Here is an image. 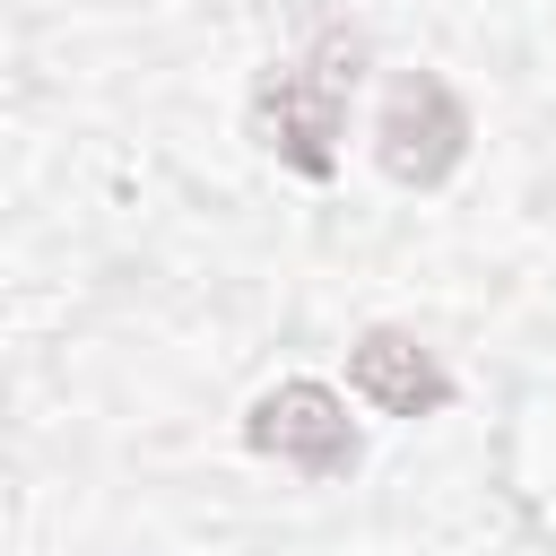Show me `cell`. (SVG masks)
Instances as JSON below:
<instances>
[{
  "instance_id": "7a4b0ae2",
  "label": "cell",
  "mask_w": 556,
  "mask_h": 556,
  "mask_svg": "<svg viewBox=\"0 0 556 556\" xmlns=\"http://www.w3.org/2000/svg\"><path fill=\"white\" fill-rule=\"evenodd\" d=\"M374 156H382V174L391 182H443L460 156H469V104L434 78V70H408L400 87H391V104H382V122H374Z\"/></svg>"
},
{
  "instance_id": "6da1fadb",
  "label": "cell",
  "mask_w": 556,
  "mask_h": 556,
  "mask_svg": "<svg viewBox=\"0 0 556 556\" xmlns=\"http://www.w3.org/2000/svg\"><path fill=\"white\" fill-rule=\"evenodd\" d=\"M356 35H321L313 52L278 61L252 96V130L278 148V165H295L304 182H330L339 165V130H348V96H356Z\"/></svg>"
},
{
  "instance_id": "277c9868",
  "label": "cell",
  "mask_w": 556,
  "mask_h": 556,
  "mask_svg": "<svg viewBox=\"0 0 556 556\" xmlns=\"http://www.w3.org/2000/svg\"><path fill=\"white\" fill-rule=\"evenodd\" d=\"M348 382H356V400L382 408V417H434V408L452 400V374H443L434 348H417L408 330H365V339L348 348Z\"/></svg>"
},
{
  "instance_id": "3957f363",
  "label": "cell",
  "mask_w": 556,
  "mask_h": 556,
  "mask_svg": "<svg viewBox=\"0 0 556 556\" xmlns=\"http://www.w3.org/2000/svg\"><path fill=\"white\" fill-rule=\"evenodd\" d=\"M243 443H252L261 460L304 469V478L356 469V426H348V400H339L330 382H278V391H261L252 417H243Z\"/></svg>"
}]
</instances>
